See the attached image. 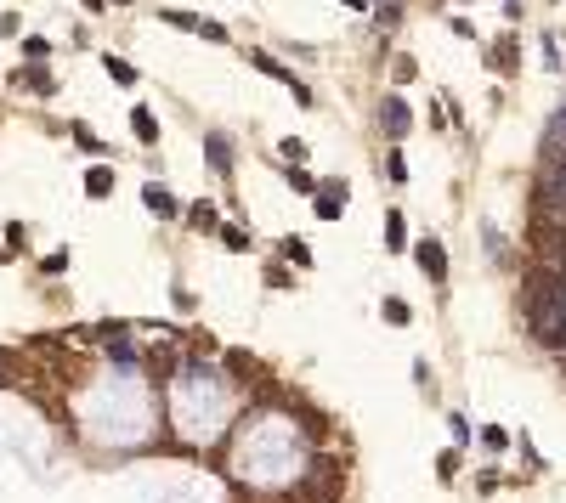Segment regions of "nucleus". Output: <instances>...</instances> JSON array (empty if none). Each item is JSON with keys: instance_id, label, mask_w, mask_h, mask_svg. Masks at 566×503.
Returning a JSON list of instances; mask_svg holds the SVG:
<instances>
[{"instance_id": "4be33fe9", "label": "nucleus", "mask_w": 566, "mask_h": 503, "mask_svg": "<svg viewBox=\"0 0 566 503\" xmlns=\"http://www.w3.org/2000/svg\"><path fill=\"white\" fill-rule=\"evenodd\" d=\"M198 34H204V40H216V46L227 40V29H221V23H204V17H198Z\"/></svg>"}, {"instance_id": "6ab92c4d", "label": "nucleus", "mask_w": 566, "mask_h": 503, "mask_svg": "<svg viewBox=\"0 0 566 503\" xmlns=\"http://www.w3.org/2000/svg\"><path fill=\"white\" fill-rule=\"evenodd\" d=\"M482 447H492V452H504V447H510V435L498 430V425H487V430H482Z\"/></svg>"}, {"instance_id": "f03ea898", "label": "nucleus", "mask_w": 566, "mask_h": 503, "mask_svg": "<svg viewBox=\"0 0 566 503\" xmlns=\"http://www.w3.org/2000/svg\"><path fill=\"white\" fill-rule=\"evenodd\" d=\"M413 260H419V272H425L430 283H448V249H442L436 238H419V243H413Z\"/></svg>"}, {"instance_id": "9d476101", "label": "nucleus", "mask_w": 566, "mask_h": 503, "mask_svg": "<svg viewBox=\"0 0 566 503\" xmlns=\"http://www.w3.org/2000/svg\"><path fill=\"white\" fill-rule=\"evenodd\" d=\"M11 79H17V85H29L34 96H51V73H46V68H17Z\"/></svg>"}, {"instance_id": "7ed1b4c3", "label": "nucleus", "mask_w": 566, "mask_h": 503, "mask_svg": "<svg viewBox=\"0 0 566 503\" xmlns=\"http://www.w3.org/2000/svg\"><path fill=\"white\" fill-rule=\"evenodd\" d=\"M380 125H385L391 136H408L413 113H408V102H403V96H385V102H380Z\"/></svg>"}, {"instance_id": "aec40b11", "label": "nucleus", "mask_w": 566, "mask_h": 503, "mask_svg": "<svg viewBox=\"0 0 566 503\" xmlns=\"http://www.w3.org/2000/svg\"><path fill=\"white\" fill-rule=\"evenodd\" d=\"M289 187H295V193H318V176H306V170H289Z\"/></svg>"}, {"instance_id": "f8f14e48", "label": "nucleus", "mask_w": 566, "mask_h": 503, "mask_svg": "<svg viewBox=\"0 0 566 503\" xmlns=\"http://www.w3.org/2000/svg\"><path fill=\"white\" fill-rule=\"evenodd\" d=\"M227 373L233 379H255V357L249 351H227Z\"/></svg>"}, {"instance_id": "f257e3e1", "label": "nucleus", "mask_w": 566, "mask_h": 503, "mask_svg": "<svg viewBox=\"0 0 566 503\" xmlns=\"http://www.w3.org/2000/svg\"><path fill=\"white\" fill-rule=\"evenodd\" d=\"M249 63H255V68H261V73H272V79H278V85H283V91H289V96H295L300 108H312V91H306V79H295V73L283 68L278 57H266V51H255Z\"/></svg>"}, {"instance_id": "ddd939ff", "label": "nucleus", "mask_w": 566, "mask_h": 503, "mask_svg": "<svg viewBox=\"0 0 566 503\" xmlns=\"http://www.w3.org/2000/svg\"><path fill=\"white\" fill-rule=\"evenodd\" d=\"M385 176H391L397 187H403V181H408V158H403V153H397V147L385 153Z\"/></svg>"}, {"instance_id": "423d86ee", "label": "nucleus", "mask_w": 566, "mask_h": 503, "mask_svg": "<svg viewBox=\"0 0 566 503\" xmlns=\"http://www.w3.org/2000/svg\"><path fill=\"white\" fill-rule=\"evenodd\" d=\"M131 131H136V142H159V119H153V108H136V113H131Z\"/></svg>"}, {"instance_id": "9b49d317", "label": "nucleus", "mask_w": 566, "mask_h": 503, "mask_svg": "<svg viewBox=\"0 0 566 503\" xmlns=\"http://www.w3.org/2000/svg\"><path fill=\"white\" fill-rule=\"evenodd\" d=\"M85 193H91V198H108V193H113V170H108V164H96V170L85 176Z\"/></svg>"}, {"instance_id": "39448f33", "label": "nucleus", "mask_w": 566, "mask_h": 503, "mask_svg": "<svg viewBox=\"0 0 566 503\" xmlns=\"http://www.w3.org/2000/svg\"><path fill=\"white\" fill-rule=\"evenodd\" d=\"M318 215H323V220H340V215H345V181H328L323 193H318Z\"/></svg>"}, {"instance_id": "412c9836", "label": "nucleus", "mask_w": 566, "mask_h": 503, "mask_svg": "<svg viewBox=\"0 0 566 503\" xmlns=\"http://www.w3.org/2000/svg\"><path fill=\"white\" fill-rule=\"evenodd\" d=\"M74 142H80L85 153H102V136H91V131H85V125H80V131H74Z\"/></svg>"}, {"instance_id": "6e6552de", "label": "nucleus", "mask_w": 566, "mask_h": 503, "mask_svg": "<svg viewBox=\"0 0 566 503\" xmlns=\"http://www.w3.org/2000/svg\"><path fill=\"white\" fill-rule=\"evenodd\" d=\"M380 317H385L391 328H408V322H413V311H408V300H403V294H385V305H380Z\"/></svg>"}, {"instance_id": "dca6fc26", "label": "nucleus", "mask_w": 566, "mask_h": 503, "mask_svg": "<svg viewBox=\"0 0 566 503\" xmlns=\"http://www.w3.org/2000/svg\"><path fill=\"white\" fill-rule=\"evenodd\" d=\"M283 255H289V260H295V266H312V249H306V243H300V238H283Z\"/></svg>"}, {"instance_id": "2eb2a0df", "label": "nucleus", "mask_w": 566, "mask_h": 503, "mask_svg": "<svg viewBox=\"0 0 566 503\" xmlns=\"http://www.w3.org/2000/svg\"><path fill=\"white\" fill-rule=\"evenodd\" d=\"M221 243H227L233 255H243V249H249V232H243V226H221Z\"/></svg>"}, {"instance_id": "5701e85b", "label": "nucleus", "mask_w": 566, "mask_h": 503, "mask_svg": "<svg viewBox=\"0 0 566 503\" xmlns=\"http://www.w3.org/2000/svg\"><path fill=\"white\" fill-rule=\"evenodd\" d=\"M391 73H397V85H408V79H413L419 68H413V57H397V68H391Z\"/></svg>"}, {"instance_id": "f3484780", "label": "nucleus", "mask_w": 566, "mask_h": 503, "mask_svg": "<svg viewBox=\"0 0 566 503\" xmlns=\"http://www.w3.org/2000/svg\"><path fill=\"white\" fill-rule=\"evenodd\" d=\"M204 147H210V158H216V170H227V164H233V147L221 142V136H210Z\"/></svg>"}, {"instance_id": "20e7f679", "label": "nucleus", "mask_w": 566, "mask_h": 503, "mask_svg": "<svg viewBox=\"0 0 566 503\" xmlns=\"http://www.w3.org/2000/svg\"><path fill=\"white\" fill-rule=\"evenodd\" d=\"M340 492H345L340 469H334V464H323V475L312 481V503H340Z\"/></svg>"}, {"instance_id": "a211bd4d", "label": "nucleus", "mask_w": 566, "mask_h": 503, "mask_svg": "<svg viewBox=\"0 0 566 503\" xmlns=\"http://www.w3.org/2000/svg\"><path fill=\"white\" fill-rule=\"evenodd\" d=\"M108 73H113L119 85H136V68H131V63H119V57H108Z\"/></svg>"}, {"instance_id": "0eeeda50", "label": "nucleus", "mask_w": 566, "mask_h": 503, "mask_svg": "<svg viewBox=\"0 0 566 503\" xmlns=\"http://www.w3.org/2000/svg\"><path fill=\"white\" fill-rule=\"evenodd\" d=\"M142 204H148V210H153V215H176V198H170V193H164L159 181H148V187H142Z\"/></svg>"}, {"instance_id": "1a4fd4ad", "label": "nucleus", "mask_w": 566, "mask_h": 503, "mask_svg": "<svg viewBox=\"0 0 566 503\" xmlns=\"http://www.w3.org/2000/svg\"><path fill=\"white\" fill-rule=\"evenodd\" d=\"M187 226H193V232H221L216 204H193V210H187Z\"/></svg>"}, {"instance_id": "4468645a", "label": "nucleus", "mask_w": 566, "mask_h": 503, "mask_svg": "<svg viewBox=\"0 0 566 503\" xmlns=\"http://www.w3.org/2000/svg\"><path fill=\"white\" fill-rule=\"evenodd\" d=\"M408 232H403V215H385V249H403Z\"/></svg>"}]
</instances>
